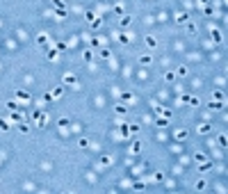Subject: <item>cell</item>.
Masks as SVG:
<instances>
[{
	"label": "cell",
	"instance_id": "1",
	"mask_svg": "<svg viewBox=\"0 0 228 194\" xmlns=\"http://www.w3.org/2000/svg\"><path fill=\"white\" fill-rule=\"evenodd\" d=\"M32 117H34V121H37V126H39V128H43V126H46V121H48V117H46L43 112H32Z\"/></svg>",
	"mask_w": 228,
	"mask_h": 194
},
{
	"label": "cell",
	"instance_id": "2",
	"mask_svg": "<svg viewBox=\"0 0 228 194\" xmlns=\"http://www.w3.org/2000/svg\"><path fill=\"white\" fill-rule=\"evenodd\" d=\"M14 94H16V100H18V103H28V100L32 98L28 92H23V89H18V92H14Z\"/></svg>",
	"mask_w": 228,
	"mask_h": 194
},
{
	"label": "cell",
	"instance_id": "3",
	"mask_svg": "<svg viewBox=\"0 0 228 194\" xmlns=\"http://www.w3.org/2000/svg\"><path fill=\"white\" fill-rule=\"evenodd\" d=\"M210 169H212V162H210V160L201 162V167H198V171H201V174H208V171H210Z\"/></svg>",
	"mask_w": 228,
	"mask_h": 194
},
{
	"label": "cell",
	"instance_id": "4",
	"mask_svg": "<svg viewBox=\"0 0 228 194\" xmlns=\"http://www.w3.org/2000/svg\"><path fill=\"white\" fill-rule=\"evenodd\" d=\"M151 62H153V57H151V55H141V57H139V64H141V66H148Z\"/></svg>",
	"mask_w": 228,
	"mask_h": 194
},
{
	"label": "cell",
	"instance_id": "5",
	"mask_svg": "<svg viewBox=\"0 0 228 194\" xmlns=\"http://www.w3.org/2000/svg\"><path fill=\"white\" fill-rule=\"evenodd\" d=\"M64 82H66V85H78V80H75V75H73V73H66V75H64Z\"/></svg>",
	"mask_w": 228,
	"mask_h": 194
},
{
	"label": "cell",
	"instance_id": "6",
	"mask_svg": "<svg viewBox=\"0 0 228 194\" xmlns=\"http://www.w3.org/2000/svg\"><path fill=\"white\" fill-rule=\"evenodd\" d=\"M119 41L128 46V43H130V41H132V37H130V34H126V32H123V34H119Z\"/></svg>",
	"mask_w": 228,
	"mask_h": 194
},
{
	"label": "cell",
	"instance_id": "7",
	"mask_svg": "<svg viewBox=\"0 0 228 194\" xmlns=\"http://www.w3.org/2000/svg\"><path fill=\"white\" fill-rule=\"evenodd\" d=\"M62 94H64V87H55V89L50 92V96H53V98H60Z\"/></svg>",
	"mask_w": 228,
	"mask_h": 194
},
{
	"label": "cell",
	"instance_id": "8",
	"mask_svg": "<svg viewBox=\"0 0 228 194\" xmlns=\"http://www.w3.org/2000/svg\"><path fill=\"white\" fill-rule=\"evenodd\" d=\"M212 41H214V43H219V41H221V32H219L217 28H212Z\"/></svg>",
	"mask_w": 228,
	"mask_h": 194
},
{
	"label": "cell",
	"instance_id": "9",
	"mask_svg": "<svg viewBox=\"0 0 228 194\" xmlns=\"http://www.w3.org/2000/svg\"><path fill=\"white\" fill-rule=\"evenodd\" d=\"M146 46H148V48H155V46H158V39H155V37H146Z\"/></svg>",
	"mask_w": 228,
	"mask_h": 194
},
{
	"label": "cell",
	"instance_id": "10",
	"mask_svg": "<svg viewBox=\"0 0 228 194\" xmlns=\"http://www.w3.org/2000/svg\"><path fill=\"white\" fill-rule=\"evenodd\" d=\"M130 23H132V16H128V14H123V18H121V25H123V28H128Z\"/></svg>",
	"mask_w": 228,
	"mask_h": 194
},
{
	"label": "cell",
	"instance_id": "11",
	"mask_svg": "<svg viewBox=\"0 0 228 194\" xmlns=\"http://www.w3.org/2000/svg\"><path fill=\"white\" fill-rule=\"evenodd\" d=\"M198 132H201V135H208V132H210V123H201V126H198Z\"/></svg>",
	"mask_w": 228,
	"mask_h": 194
},
{
	"label": "cell",
	"instance_id": "12",
	"mask_svg": "<svg viewBox=\"0 0 228 194\" xmlns=\"http://www.w3.org/2000/svg\"><path fill=\"white\" fill-rule=\"evenodd\" d=\"M55 48L62 53V50H66V48H68V43H66V41H57V43H55Z\"/></svg>",
	"mask_w": 228,
	"mask_h": 194
},
{
	"label": "cell",
	"instance_id": "13",
	"mask_svg": "<svg viewBox=\"0 0 228 194\" xmlns=\"http://www.w3.org/2000/svg\"><path fill=\"white\" fill-rule=\"evenodd\" d=\"M100 25H103V18H94V21H91V28H94V30H98V28H100Z\"/></svg>",
	"mask_w": 228,
	"mask_h": 194
},
{
	"label": "cell",
	"instance_id": "14",
	"mask_svg": "<svg viewBox=\"0 0 228 194\" xmlns=\"http://www.w3.org/2000/svg\"><path fill=\"white\" fill-rule=\"evenodd\" d=\"M37 41H39V46H46V43H48V37H46V34H39Z\"/></svg>",
	"mask_w": 228,
	"mask_h": 194
},
{
	"label": "cell",
	"instance_id": "15",
	"mask_svg": "<svg viewBox=\"0 0 228 194\" xmlns=\"http://www.w3.org/2000/svg\"><path fill=\"white\" fill-rule=\"evenodd\" d=\"M130 151L132 153H139V151H141V142H135V144L130 146Z\"/></svg>",
	"mask_w": 228,
	"mask_h": 194
},
{
	"label": "cell",
	"instance_id": "16",
	"mask_svg": "<svg viewBox=\"0 0 228 194\" xmlns=\"http://www.w3.org/2000/svg\"><path fill=\"white\" fill-rule=\"evenodd\" d=\"M178 23H189V14H180L178 16Z\"/></svg>",
	"mask_w": 228,
	"mask_h": 194
},
{
	"label": "cell",
	"instance_id": "17",
	"mask_svg": "<svg viewBox=\"0 0 228 194\" xmlns=\"http://www.w3.org/2000/svg\"><path fill=\"white\" fill-rule=\"evenodd\" d=\"M185 137H187V130H178V132H176V139H185Z\"/></svg>",
	"mask_w": 228,
	"mask_h": 194
},
{
	"label": "cell",
	"instance_id": "18",
	"mask_svg": "<svg viewBox=\"0 0 228 194\" xmlns=\"http://www.w3.org/2000/svg\"><path fill=\"white\" fill-rule=\"evenodd\" d=\"M94 60V53L91 50H85V62H91Z\"/></svg>",
	"mask_w": 228,
	"mask_h": 194
},
{
	"label": "cell",
	"instance_id": "19",
	"mask_svg": "<svg viewBox=\"0 0 228 194\" xmlns=\"http://www.w3.org/2000/svg\"><path fill=\"white\" fill-rule=\"evenodd\" d=\"M164 80H166V82H171V80H176V73H171V71H169V73H164Z\"/></svg>",
	"mask_w": 228,
	"mask_h": 194
},
{
	"label": "cell",
	"instance_id": "20",
	"mask_svg": "<svg viewBox=\"0 0 228 194\" xmlns=\"http://www.w3.org/2000/svg\"><path fill=\"white\" fill-rule=\"evenodd\" d=\"M7 107H9V110H16V107H18V100H16V98H14V100H9V103H7Z\"/></svg>",
	"mask_w": 228,
	"mask_h": 194
},
{
	"label": "cell",
	"instance_id": "21",
	"mask_svg": "<svg viewBox=\"0 0 228 194\" xmlns=\"http://www.w3.org/2000/svg\"><path fill=\"white\" fill-rule=\"evenodd\" d=\"M12 121H14V123H21V112H14V114H12Z\"/></svg>",
	"mask_w": 228,
	"mask_h": 194
},
{
	"label": "cell",
	"instance_id": "22",
	"mask_svg": "<svg viewBox=\"0 0 228 194\" xmlns=\"http://www.w3.org/2000/svg\"><path fill=\"white\" fill-rule=\"evenodd\" d=\"M196 190H198V192H203V190H205V180H203V178L196 183Z\"/></svg>",
	"mask_w": 228,
	"mask_h": 194
},
{
	"label": "cell",
	"instance_id": "23",
	"mask_svg": "<svg viewBox=\"0 0 228 194\" xmlns=\"http://www.w3.org/2000/svg\"><path fill=\"white\" fill-rule=\"evenodd\" d=\"M53 5H55V9H62L66 2H64V0H53Z\"/></svg>",
	"mask_w": 228,
	"mask_h": 194
},
{
	"label": "cell",
	"instance_id": "24",
	"mask_svg": "<svg viewBox=\"0 0 228 194\" xmlns=\"http://www.w3.org/2000/svg\"><path fill=\"white\" fill-rule=\"evenodd\" d=\"M219 144H221V146H228V137L226 135H219Z\"/></svg>",
	"mask_w": 228,
	"mask_h": 194
},
{
	"label": "cell",
	"instance_id": "25",
	"mask_svg": "<svg viewBox=\"0 0 228 194\" xmlns=\"http://www.w3.org/2000/svg\"><path fill=\"white\" fill-rule=\"evenodd\" d=\"M0 130H9V121H5V119H0Z\"/></svg>",
	"mask_w": 228,
	"mask_h": 194
},
{
	"label": "cell",
	"instance_id": "26",
	"mask_svg": "<svg viewBox=\"0 0 228 194\" xmlns=\"http://www.w3.org/2000/svg\"><path fill=\"white\" fill-rule=\"evenodd\" d=\"M57 18H66V7H62V9H57Z\"/></svg>",
	"mask_w": 228,
	"mask_h": 194
},
{
	"label": "cell",
	"instance_id": "27",
	"mask_svg": "<svg viewBox=\"0 0 228 194\" xmlns=\"http://www.w3.org/2000/svg\"><path fill=\"white\" fill-rule=\"evenodd\" d=\"M166 123H169V119H166V117H162V119H158V126H160V128H164Z\"/></svg>",
	"mask_w": 228,
	"mask_h": 194
},
{
	"label": "cell",
	"instance_id": "28",
	"mask_svg": "<svg viewBox=\"0 0 228 194\" xmlns=\"http://www.w3.org/2000/svg\"><path fill=\"white\" fill-rule=\"evenodd\" d=\"M100 164H105V167H107V164H112V158H110V155H103V160H100Z\"/></svg>",
	"mask_w": 228,
	"mask_h": 194
},
{
	"label": "cell",
	"instance_id": "29",
	"mask_svg": "<svg viewBox=\"0 0 228 194\" xmlns=\"http://www.w3.org/2000/svg\"><path fill=\"white\" fill-rule=\"evenodd\" d=\"M100 57L107 60V57H110V50H107V48H100Z\"/></svg>",
	"mask_w": 228,
	"mask_h": 194
},
{
	"label": "cell",
	"instance_id": "30",
	"mask_svg": "<svg viewBox=\"0 0 228 194\" xmlns=\"http://www.w3.org/2000/svg\"><path fill=\"white\" fill-rule=\"evenodd\" d=\"M210 107H212V110H219V107H221V100H212Z\"/></svg>",
	"mask_w": 228,
	"mask_h": 194
},
{
	"label": "cell",
	"instance_id": "31",
	"mask_svg": "<svg viewBox=\"0 0 228 194\" xmlns=\"http://www.w3.org/2000/svg\"><path fill=\"white\" fill-rule=\"evenodd\" d=\"M116 114L123 117V114H126V107H123V105H116Z\"/></svg>",
	"mask_w": 228,
	"mask_h": 194
},
{
	"label": "cell",
	"instance_id": "32",
	"mask_svg": "<svg viewBox=\"0 0 228 194\" xmlns=\"http://www.w3.org/2000/svg\"><path fill=\"white\" fill-rule=\"evenodd\" d=\"M18 130H21V132H28L30 128H28V123H23V121H21V123H18Z\"/></svg>",
	"mask_w": 228,
	"mask_h": 194
},
{
	"label": "cell",
	"instance_id": "33",
	"mask_svg": "<svg viewBox=\"0 0 228 194\" xmlns=\"http://www.w3.org/2000/svg\"><path fill=\"white\" fill-rule=\"evenodd\" d=\"M194 160H196V162H205V155H203V153H196Z\"/></svg>",
	"mask_w": 228,
	"mask_h": 194
},
{
	"label": "cell",
	"instance_id": "34",
	"mask_svg": "<svg viewBox=\"0 0 228 194\" xmlns=\"http://www.w3.org/2000/svg\"><path fill=\"white\" fill-rule=\"evenodd\" d=\"M57 53H60V50H57V48H53V50L48 53V60H55V55H57Z\"/></svg>",
	"mask_w": 228,
	"mask_h": 194
},
{
	"label": "cell",
	"instance_id": "35",
	"mask_svg": "<svg viewBox=\"0 0 228 194\" xmlns=\"http://www.w3.org/2000/svg\"><path fill=\"white\" fill-rule=\"evenodd\" d=\"M91 48H100V39H91Z\"/></svg>",
	"mask_w": 228,
	"mask_h": 194
},
{
	"label": "cell",
	"instance_id": "36",
	"mask_svg": "<svg viewBox=\"0 0 228 194\" xmlns=\"http://www.w3.org/2000/svg\"><path fill=\"white\" fill-rule=\"evenodd\" d=\"M60 128H68V119H60Z\"/></svg>",
	"mask_w": 228,
	"mask_h": 194
},
{
	"label": "cell",
	"instance_id": "37",
	"mask_svg": "<svg viewBox=\"0 0 228 194\" xmlns=\"http://www.w3.org/2000/svg\"><path fill=\"white\" fill-rule=\"evenodd\" d=\"M144 187H146V185H144V183H141V180H139V183H135V190H139V192H141V190H144Z\"/></svg>",
	"mask_w": 228,
	"mask_h": 194
},
{
	"label": "cell",
	"instance_id": "38",
	"mask_svg": "<svg viewBox=\"0 0 228 194\" xmlns=\"http://www.w3.org/2000/svg\"><path fill=\"white\" fill-rule=\"evenodd\" d=\"M212 94H214V100H221V96H224V94H221L219 89H217V92H212Z\"/></svg>",
	"mask_w": 228,
	"mask_h": 194
},
{
	"label": "cell",
	"instance_id": "39",
	"mask_svg": "<svg viewBox=\"0 0 228 194\" xmlns=\"http://www.w3.org/2000/svg\"><path fill=\"white\" fill-rule=\"evenodd\" d=\"M226 2H228V0H226Z\"/></svg>",
	"mask_w": 228,
	"mask_h": 194
}]
</instances>
